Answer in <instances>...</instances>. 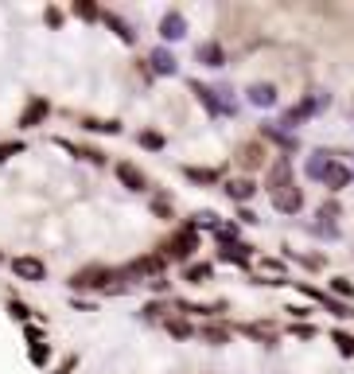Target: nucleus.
<instances>
[{"mask_svg": "<svg viewBox=\"0 0 354 374\" xmlns=\"http://www.w3.org/2000/svg\"><path fill=\"white\" fill-rule=\"evenodd\" d=\"M288 331H292L296 339H316V327H312V324H296V320H292V327H288Z\"/></svg>", "mask_w": 354, "mask_h": 374, "instance_id": "45", "label": "nucleus"}, {"mask_svg": "<svg viewBox=\"0 0 354 374\" xmlns=\"http://www.w3.org/2000/svg\"><path fill=\"white\" fill-rule=\"evenodd\" d=\"M0 261H4V254H0Z\"/></svg>", "mask_w": 354, "mask_h": 374, "instance_id": "52", "label": "nucleus"}, {"mask_svg": "<svg viewBox=\"0 0 354 374\" xmlns=\"http://www.w3.org/2000/svg\"><path fill=\"white\" fill-rule=\"evenodd\" d=\"M24 336H27V343H39V339H43V327H36V324H24Z\"/></svg>", "mask_w": 354, "mask_h": 374, "instance_id": "50", "label": "nucleus"}, {"mask_svg": "<svg viewBox=\"0 0 354 374\" xmlns=\"http://www.w3.org/2000/svg\"><path fill=\"white\" fill-rule=\"evenodd\" d=\"M245 102L253 109H277L281 90H277V82H249L245 86Z\"/></svg>", "mask_w": 354, "mask_h": 374, "instance_id": "14", "label": "nucleus"}, {"mask_svg": "<svg viewBox=\"0 0 354 374\" xmlns=\"http://www.w3.org/2000/svg\"><path fill=\"white\" fill-rule=\"evenodd\" d=\"M261 269H265L269 277H281V273H284V261H281V257H261Z\"/></svg>", "mask_w": 354, "mask_h": 374, "instance_id": "43", "label": "nucleus"}, {"mask_svg": "<svg viewBox=\"0 0 354 374\" xmlns=\"http://www.w3.org/2000/svg\"><path fill=\"white\" fill-rule=\"evenodd\" d=\"M152 215L171 222L175 218V203H171V195H152Z\"/></svg>", "mask_w": 354, "mask_h": 374, "instance_id": "36", "label": "nucleus"}, {"mask_svg": "<svg viewBox=\"0 0 354 374\" xmlns=\"http://www.w3.org/2000/svg\"><path fill=\"white\" fill-rule=\"evenodd\" d=\"M199 339L207 343V347H226L233 339V324H226V320H210V324L199 327Z\"/></svg>", "mask_w": 354, "mask_h": 374, "instance_id": "20", "label": "nucleus"}, {"mask_svg": "<svg viewBox=\"0 0 354 374\" xmlns=\"http://www.w3.org/2000/svg\"><path fill=\"white\" fill-rule=\"evenodd\" d=\"M66 285H71V292H105V296H121V292H129L121 281H117V269L101 266V261H98V266L74 269Z\"/></svg>", "mask_w": 354, "mask_h": 374, "instance_id": "2", "label": "nucleus"}, {"mask_svg": "<svg viewBox=\"0 0 354 374\" xmlns=\"http://www.w3.org/2000/svg\"><path fill=\"white\" fill-rule=\"evenodd\" d=\"M8 316L20 320V324H31V308H27L24 301H16V296H8Z\"/></svg>", "mask_w": 354, "mask_h": 374, "instance_id": "39", "label": "nucleus"}, {"mask_svg": "<svg viewBox=\"0 0 354 374\" xmlns=\"http://www.w3.org/2000/svg\"><path fill=\"white\" fill-rule=\"evenodd\" d=\"M51 109L55 106H51L47 97H31V102L24 106V113L16 117V129H39V125L51 117Z\"/></svg>", "mask_w": 354, "mask_h": 374, "instance_id": "16", "label": "nucleus"}, {"mask_svg": "<svg viewBox=\"0 0 354 374\" xmlns=\"http://www.w3.org/2000/svg\"><path fill=\"white\" fill-rule=\"evenodd\" d=\"M203 250V238H199V230L191 226V222H184V226H175L168 234V238L156 246V254L168 261V266H191L195 261V254Z\"/></svg>", "mask_w": 354, "mask_h": 374, "instance_id": "1", "label": "nucleus"}, {"mask_svg": "<svg viewBox=\"0 0 354 374\" xmlns=\"http://www.w3.org/2000/svg\"><path fill=\"white\" fill-rule=\"evenodd\" d=\"M233 331H242V336H249L253 343H261V347H277L281 343V336H277V327L265 324V320H253V324H238Z\"/></svg>", "mask_w": 354, "mask_h": 374, "instance_id": "19", "label": "nucleus"}, {"mask_svg": "<svg viewBox=\"0 0 354 374\" xmlns=\"http://www.w3.org/2000/svg\"><path fill=\"white\" fill-rule=\"evenodd\" d=\"M43 20H47V27H62V20H66V16H62L59 8H47V12H43Z\"/></svg>", "mask_w": 354, "mask_h": 374, "instance_id": "48", "label": "nucleus"}, {"mask_svg": "<svg viewBox=\"0 0 354 374\" xmlns=\"http://www.w3.org/2000/svg\"><path fill=\"white\" fill-rule=\"evenodd\" d=\"M331 343H335V351H339L342 359H354V336H351V331L335 327V331H331Z\"/></svg>", "mask_w": 354, "mask_h": 374, "instance_id": "33", "label": "nucleus"}, {"mask_svg": "<svg viewBox=\"0 0 354 374\" xmlns=\"http://www.w3.org/2000/svg\"><path fill=\"white\" fill-rule=\"evenodd\" d=\"M233 164H238L245 176L265 172V168H269V145H265L261 137H249V141H242V145L233 148Z\"/></svg>", "mask_w": 354, "mask_h": 374, "instance_id": "5", "label": "nucleus"}, {"mask_svg": "<svg viewBox=\"0 0 354 374\" xmlns=\"http://www.w3.org/2000/svg\"><path fill=\"white\" fill-rule=\"evenodd\" d=\"M222 266H233V269H249L253 266V246L249 242H230V246H218V254H214Z\"/></svg>", "mask_w": 354, "mask_h": 374, "instance_id": "15", "label": "nucleus"}, {"mask_svg": "<svg viewBox=\"0 0 354 374\" xmlns=\"http://www.w3.org/2000/svg\"><path fill=\"white\" fill-rule=\"evenodd\" d=\"M148 289L156 292V296H164V292H171V285H168V277H156V281H148Z\"/></svg>", "mask_w": 354, "mask_h": 374, "instance_id": "49", "label": "nucleus"}, {"mask_svg": "<svg viewBox=\"0 0 354 374\" xmlns=\"http://www.w3.org/2000/svg\"><path fill=\"white\" fill-rule=\"evenodd\" d=\"M164 331H168L171 339H179V343H184V339H195L199 336V327L191 324V320H187V316H168V320H164Z\"/></svg>", "mask_w": 354, "mask_h": 374, "instance_id": "25", "label": "nucleus"}, {"mask_svg": "<svg viewBox=\"0 0 354 374\" xmlns=\"http://www.w3.org/2000/svg\"><path fill=\"white\" fill-rule=\"evenodd\" d=\"M148 71L156 74V78H171V74H179V59H175V51L171 47H152L148 51Z\"/></svg>", "mask_w": 354, "mask_h": 374, "instance_id": "13", "label": "nucleus"}, {"mask_svg": "<svg viewBox=\"0 0 354 374\" xmlns=\"http://www.w3.org/2000/svg\"><path fill=\"white\" fill-rule=\"evenodd\" d=\"M312 230H316L319 238H331V242L342 238V226H339V222H312Z\"/></svg>", "mask_w": 354, "mask_h": 374, "instance_id": "40", "label": "nucleus"}, {"mask_svg": "<svg viewBox=\"0 0 354 374\" xmlns=\"http://www.w3.org/2000/svg\"><path fill=\"white\" fill-rule=\"evenodd\" d=\"M238 222H242V226H257L261 218H257L253 211H249V207H238Z\"/></svg>", "mask_w": 354, "mask_h": 374, "instance_id": "47", "label": "nucleus"}, {"mask_svg": "<svg viewBox=\"0 0 354 374\" xmlns=\"http://www.w3.org/2000/svg\"><path fill=\"white\" fill-rule=\"evenodd\" d=\"M292 285H296V292H304L307 301H316V304H323V296H327L323 289H316V285H307V281H292Z\"/></svg>", "mask_w": 354, "mask_h": 374, "instance_id": "42", "label": "nucleus"}, {"mask_svg": "<svg viewBox=\"0 0 354 374\" xmlns=\"http://www.w3.org/2000/svg\"><path fill=\"white\" fill-rule=\"evenodd\" d=\"M339 215H342V203L335 199V195H331V199H323V203H319V211H316L319 222H339Z\"/></svg>", "mask_w": 354, "mask_h": 374, "instance_id": "34", "label": "nucleus"}, {"mask_svg": "<svg viewBox=\"0 0 354 374\" xmlns=\"http://www.w3.org/2000/svg\"><path fill=\"white\" fill-rule=\"evenodd\" d=\"M187 94L195 97L210 117H238V102H233L230 86H207V82H199V78H191L187 82Z\"/></svg>", "mask_w": 354, "mask_h": 374, "instance_id": "3", "label": "nucleus"}, {"mask_svg": "<svg viewBox=\"0 0 354 374\" xmlns=\"http://www.w3.org/2000/svg\"><path fill=\"white\" fill-rule=\"evenodd\" d=\"M113 176L121 180L125 191H136V195H144V191H148V176L136 168L133 160H117V164H113Z\"/></svg>", "mask_w": 354, "mask_h": 374, "instance_id": "11", "label": "nucleus"}, {"mask_svg": "<svg viewBox=\"0 0 354 374\" xmlns=\"http://www.w3.org/2000/svg\"><path fill=\"white\" fill-rule=\"evenodd\" d=\"M71 12L78 16V20H86V24H94V20H101V8L94 4V0H74Z\"/></svg>", "mask_w": 354, "mask_h": 374, "instance_id": "32", "label": "nucleus"}, {"mask_svg": "<svg viewBox=\"0 0 354 374\" xmlns=\"http://www.w3.org/2000/svg\"><path fill=\"white\" fill-rule=\"evenodd\" d=\"M27 359H31V366H47L51 362V343H27Z\"/></svg>", "mask_w": 354, "mask_h": 374, "instance_id": "37", "label": "nucleus"}, {"mask_svg": "<svg viewBox=\"0 0 354 374\" xmlns=\"http://www.w3.org/2000/svg\"><path fill=\"white\" fill-rule=\"evenodd\" d=\"M78 125H82L86 133H110V137L121 133V121L117 117H110V121L105 117H78Z\"/></svg>", "mask_w": 354, "mask_h": 374, "instance_id": "28", "label": "nucleus"}, {"mask_svg": "<svg viewBox=\"0 0 354 374\" xmlns=\"http://www.w3.org/2000/svg\"><path fill=\"white\" fill-rule=\"evenodd\" d=\"M55 145L66 148L71 156L86 160V164H94V168H110V156H105V152H101L98 145H74V141H62V137H55Z\"/></svg>", "mask_w": 354, "mask_h": 374, "instance_id": "18", "label": "nucleus"}, {"mask_svg": "<svg viewBox=\"0 0 354 374\" xmlns=\"http://www.w3.org/2000/svg\"><path fill=\"white\" fill-rule=\"evenodd\" d=\"M136 145L148 148V152H164V148H168V137L160 133V129H140V133H136Z\"/></svg>", "mask_w": 354, "mask_h": 374, "instance_id": "29", "label": "nucleus"}, {"mask_svg": "<svg viewBox=\"0 0 354 374\" xmlns=\"http://www.w3.org/2000/svg\"><path fill=\"white\" fill-rule=\"evenodd\" d=\"M284 257L300 261L304 269H323V257H319V254H296V250H288V246H284Z\"/></svg>", "mask_w": 354, "mask_h": 374, "instance_id": "38", "label": "nucleus"}, {"mask_svg": "<svg viewBox=\"0 0 354 374\" xmlns=\"http://www.w3.org/2000/svg\"><path fill=\"white\" fill-rule=\"evenodd\" d=\"M8 266H12V273L20 281H27V285L47 281V261H43V257H36V254H20V257H12Z\"/></svg>", "mask_w": 354, "mask_h": 374, "instance_id": "8", "label": "nucleus"}, {"mask_svg": "<svg viewBox=\"0 0 354 374\" xmlns=\"http://www.w3.org/2000/svg\"><path fill=\"white\" fill-rule=\"evenodd\" d=\"M273 199V211H277V215H300V211H304L307 207V195H304V187H284V191H277V195H269Z\"/></svg>", "mask_w": 354, "mask_h": 374, "instance_id": "10", "label": "nucleus"}, {"mask_svg": "<svg viewBox=\"0 0 354 374\" xmlns=\"http://www.w3.org/2000/svg\"><path fill=\"white\" fill-rule=\"evenodd\" d=\"M160 43L168 47V43H179V39H187V16L179 12V8H168V12L160 16Z\"/></svg>", "mask_w": 354, "mask_h": 374, "instance_id": "9", "label": "nucleus"}, {"mask_svg": "<svg viewBox=\"0 0 354 374\" xmlns=\"http://www.w3.org/2000/svg\"><path fill=\"white\" fill-rule=\"evenodd\" d=\"M171 308H175V301H171V296H168V301H148L144 308H140V316H144L148 324H164L168 316H175Z\"/></svg>", "mask_w": 354, "mask_h": 374, "instance_id": "27", "label": "nucleus"}, {"mask_svg": "<svg viewBox=\"0 0 354 374\" xmlns=\"http://www.w3.org/2000/svg\"><path fill=\"white\" fill-rule=\"evenodd\" d=\"M195 62L199 67H210V71H222L230 62V55H226V47H222L218 39H203V43H195Z\"/></svg>", "mask_w": 354, "mask_h": 374, "instance_id": "12", "label": "nucleus"}, {"mask_svg": "<svg viewBox=\"0 0 354 374\" xmlns=\"http://www.w3.org/2000/svg\"><path fill=\"white\" fill-rule=\"evenodd\" d=\"M222 195L238 207H249V199L257 195V183L249 176H233V180H222Z\"/></svg>", "mask_w": 354, "mask_h": 374, "instance_id": "17", "label": "nucleus"}, {"mask_svg": "<svg viewBox=\"0 0 354 374\" xmlns=\"http://www.w3.org/2000/svg\"><path fill=\"white\" fill-rule=\"evenodd\" d=\"M257 137H261L265 145H277L284 156H288V152H300V137L288 133V129H281L277 121H261V125H257Z\"/></svg>", "mask_w": 354, "mask_h": 374, "instance_id": "6", "label": "nucleus"}, {"mask_svg": "<svg viewBox=\"0 0 354 374\" xmlns=\"http://www.w3.org/2000/svg\"><path fill=\"white\" fill-rule=\"evenodd\" d=\"M214 242H218V246H230V242H242V222H222V226L214 230Z\"/></svg>", "mask_w": 354, "mask_h": 374, "instance_id": "35", "label": "nucleus"}, {"mask_svg": "<svg viewBox=\"0 0 354 374\" xmlns=\"http://www.w3.org/2000/svg\"><path fill=\"white\" fill-rule=\"evenodd\" d=\"M184 176L195 187H218L222 183V168H199V164H184Z\"/></svg>", "mask_w": 354, "mask_h": 374, "instance_id": "24", "label": "nucleus"}, {"mask_svg": "<svg viewBox=\"0 0 354 374\" xmlns=\"http://www.w3.org/2000/svg\"><path fill=\"white\" fill-rule=\"evenodd\" d=\"M331 160H335V152H327V148H316V152H307V160H304V176H307V180H316V183H323V176H327V168H331Z\"/></svg>", "mask_w": 354, "mask_h": 374, "instance_id": "22", "label": "nucleus"}, {"mask_svg": "<svg viewBox=\"0 0 354 374\" xmlns=\"http://www.w3.org/2000/svg\"><path fill=\"white\" fill-rule=\"evenodd\" d=\"M354 183V176H351V168L342 164V160H331V168H327V176H323V187H327V195H339V191H346Z\"/></svg>", "mask_w": 354, "mask_h": 374, "instance_id": "21", "label": "nucleus"}, {"mask_svg": "<svg viewBox=\"0 0 354 374\" xmlns=\"http://www.w3.org/2000/svg\"><path fill=\"white\" fill-rule=\"evenodd\" d=\"M327 296H339V301L351 304L354 301V281L351 277H331L327 281Z\"/></svg>", "mask_w": 354, "mask_h": 374, "instance_id": "31", "label": "nucleus"}, {"mask_svg": "<svg viewBox=\"0 0 354 374\" xmlns=\"http://www.w3.org/2000/svg\"><path fill=\"white\" fill-rule=\"evenodd\" d=\"M184 281L187 285H207V281H214V261H191V266H184Z\"/></svg>", "mask_w": 354, "mask_h": 374, "instance_id": "26", "label": "nucleus"}, {"mask_svg": "<svg viewBox=\"0 0 354 374\" xmlns=\"http://www.w3.org/2000/svg\"><path fill=\"white\" fill-rule=\"evenodd\" d=\"M327 106H331V94H327V90H307V94L296 102V106L284 109L277 125H281V129H288V133H296V125H304L307 117H319V113H323Z\"/></svg>", "mask_w": 354, "mask_h": 374, "instance_id": "4", "label": "nucleus"}, {"mask_svg": "<svg viewBox=\"0 0 354 374\" xmlns=\"http://www.w3.org/2000/svg\"><path fill=\"white\" fill-rule=\"evenodd\" d=\"M323 312H331L335 320H354V304L339 301V296H323V304H319Z\"/></svg>", "mask_w": 354, "mask_h": 374, "instance_id": "30", "label": "nucleus"}, {"mask_svg": "<svg viewBox=\"0 0 354 374\" xmlns=\"http://www.w3.org/2000/svg\"><path fill=\"white\" fill-rule=\"evenodd\" d=\"M292 160L288 156H273L269 160V168H265V191L269 195H277V191H284V187H292Z\"/></svg>", "mask_w": 354, "mask_h": 374, "instance_id": "7", "label": "nucleus"}, {"mask_svg": "<svg viewBox=\"0 0 354 374\" xmlns=\"http://www.w3.org/2000/svg\"><path fill=\"white\" fill-rule=\"evenodd\" d=\"M284 312L292 316L296 324H307V316H312V308H307V304H288V308H284Z\"/></svg>", "mask_w": 354, "mask_h": 374, "instance_id": "44", "label": "nucleus"}, {"mask_svg": "<svg viewBox=\"0 0 354 374\" xmlns=\"http://www.w3.org/2000/svg\"><path fill=\"white\" fill-rule=\"evenodd\" d=\"M101 24L110 27V32H113L117 39H121V43H129V47L136 43V27L129 24V20H125L121 12H101Z\"/></svg>", "mask_w": 354, "mask_h": 374, "instance_id": "23", "label": "nucleus"}, {"mask_svg": "<svg viewBox=\"0 0 354 374\" xmlns=\"http://www.w3.org/2000/svg\"><path fill=\"white\" fill-rule=\"evenodd\" d=\"M24 141H0V164H4V160H12V156H20V152H24Z\"/></svg>", "mask_w": 354, "mask_h": 374, "instance_id": "41", "label": "nucleus"}, {"mask_svg": "<svg viewBox=\"0 0 354 374\" xmlns=\"http://www.w3.org/2000/svg\"><path fill=\"white\" fill-rule=\"evenodd\" d=\"M74 366H78V355H66V359H62L51 374H74Z\"/></svg>", "mask_w": 354, "mask_h": 374, "instance_id": "46", "label": "nucleus"}, {"mask_svg": "<svg viewBox=\"0 0 354 374\" xmlns=\"http://www.w3.org/2000/svg\"><path fill=\"white\" fill-rule=\"evenodd\" d=\"M351 156H354V152H351ZM351 176H354V168H351Z\"/></svg>", "mask_w": 354, "mask_h": 374, "instance_id": "51", "label": "nucleus"}]
</instances>
